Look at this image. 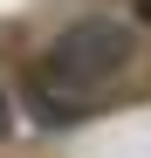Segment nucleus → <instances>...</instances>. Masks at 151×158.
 <instances>
[{"mask_svg": "<svg viewBox=\"0 0 151 158\" xmlns=\"http://www.w3.org/2000/svg\"><path fill=\"white\" fill-rule=\"evenodd\" d=\"M131 14H137V21H144V28H151V0H131Z\"/></svg>", "mask_w": 151, "mask_h": 158, "instance_id": "obj_3", "label": "nucleus"}, {"mask_svg": "<svg viewBox=\"0 0 151 158\" xmlns=\"http://www.w3.org/2000/svg\"><path fill=\"white\" fill-rule=\"evenodd\" d=\"M137 55V35H131V21H110V14H83V21H69V28L48 41V62L41 76H55V83L69 89H96V83H110V76Z\"/></svg>", "mask_w": 151, "mask_h": 158, "instance_id": "obj_1", "label": "nucleus"}, {"mask_svg": "<svg viewBox=\"0 0 151 158\" xmlns=\"http://www.w3.org/2000/svg\"><path fill=\"white\" fill-rule=\"evenodd\" d=\"M7 131H14V110H7V96H0V138H7Z\"/></svg>", "mask_w": 151, "mask_h": 158, "instance_id": "obj_2", "label": "nucleus"}]
</instances>
